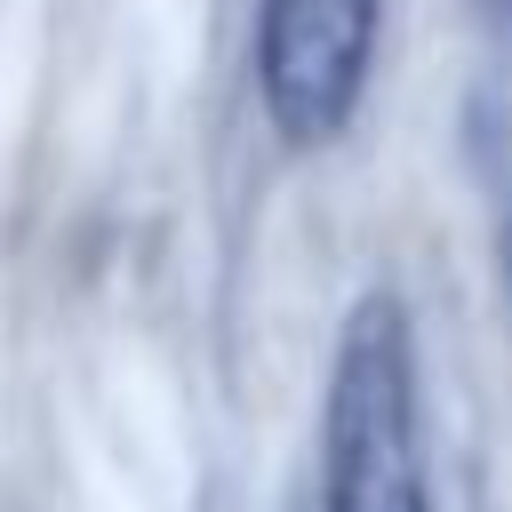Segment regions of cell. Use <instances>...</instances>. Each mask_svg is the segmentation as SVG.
Instances as JSON below:
<instances>
[{"mask_svg":"<svg viewBox=\"0 0 512 512\" xmlns=\"http://www.w3.org/2000/svg\"><path fill=\"white\" fill-rule=\"evenodd\" d=\"M320 512H432L416 328L392 288L352 296L320 392Z\"/></svg>","mask_w":512,"mask_h":512,"instance_id":"1","label":"cell"},{"mask_svg":"<svg viewBox=\"0 0 512 512\" xmlns=\"http://www.w3.org/2000/svg\"><path fill=\"white\" fill-rule=\"evenodd\" d=\"M384 0H256V104L288 152L352 128L376 64Z\"/></svg>","mask_w":512,"mask_h":512,"instance_id":"2","label":"cell"},{"mask_svg":"<svg viewBox=\"0 0 512 512\" xmlns=\"http://www.w3.org/2000/svg\"><path fill=\"white\" fill-rule=\"evenodd\" d=\"M504 304H512V216H504Z\"/></svg>","mask_w":512,"mask_h":512,"instance_id":"3","label":"cell"},{"mask_svg":"<svg viewBox=\"0 0 512 512\" xmlns=\"http://www.w3.org/2000/svg\"><path fill=\"white\" fill-rule=\"evenodd\" d=\"M480 8H488V16H496V24H512V0H480Z\"/></svg>","mask_w":512,"mask_h":512,"instance_id":"4","label":"cell"}]
</instances>
